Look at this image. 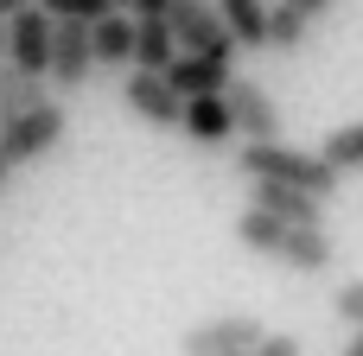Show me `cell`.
Segmentation results:
<instances>
[{
	"mask_svg": "<svg viewBox=\"0 0 363 356\" xmlns=\"http://www.w3.org/2000/svg\"><path fill=\"white\" fill-rule=\"evenodd\" d=\"M115 6H134V0H115Z\"/></svg>",
	"mask_w": 363,
	"mask_h": 356,
	"instance_id": "cell-29",
	"label": "cell"
},
{
	"mask_svg": "<svg viewBox=\"0 0 363 356\" xmlns=\"http://www.w3.org/2000/svg\"><path fill=\"white\" fill-rule=\"evenodd\" d=\"M249 204H268L287 223H325V197H313L300 185H281V178H249Z\"/></svg>",
	"mask_w": 363,
	"mask_h": 356,
	"instance_id": "cell-12",
	"label": "cell"
},
{
	"mask_svg": "<svg viewBox=\"0 0 363 356\" xmlns=\"http://www.w3.org/2000/svg\"><path fill=\"white\" fill-rule=\"evenodd\" d=\"M134 45H140V19H128V6H115V13H102L96 19V57H102V70H134Z\"/></svg>",
	"mask_w": 363,
	"mask_h": 356,
	"instance_id": "cell-13",
	"label": "cell"
},
{
	"mask_svg": "<svg viewBox=\"0 0 363 356\" xmlns=\"http://www.w3.org/2000/svg\"><path fill=\"white\" fill-rule=\"evenodd\" d=\"M223 96H230V115H236V134H242V140H281V102H274L262 83L236 76Z\"/></svg>",
	"mask_w": 363,
	"mask_h": 356,
	"instance_id": "cell-8",
	"label": "cell"
},
{
	"mask_svg": "<svg viewBox=\"0 0 363 356\" xmlns=\"http://www.w3.org/2000/svg\"><path fill=\"white\" fill-rule=\"evenodd\" d=\"M134 19H140L134 64H140V70H172V57L185 51V45H179V32H172V19H166V13H134Z\"/></svg>",
	"mask_w": 363,
	"mask_h": 356,
	"instance_id": "cell-14",
	"label": "cell"
},
{
	"mask_svg": "<svg viewBox=\"0 0 363 356\" xmlns=\"http://www.w3.org/2000/svg\"><path fill=\"white\" fill-rule=\"evenodd\" d=\"M274 261H281V268H294V274H325V268L338 261V248H332L325 223H294Z\"/></svg>",
	"mask_w": 363,
	"mask_h": 356,
	"instance_id": "cell-10",
	"label": "cell"
},
{
	"mask_svg": "<svg viewBox=\"0 0 363 356\" xmlns=\"http://www.w3.org/2000/svg\"><path fill=\"white\" fill-rule=\"evenodd\" d=\"M332 312H338L351 331H363V280H345V287L332 293Z\"/></svg>",
	"mask_w": 363,
	"mask_h": 356,
	"instance_id": "cell-21",
	"label": "cell"
},
{
	"mask_svg": "<svg viewBox=\"0 0 363 356\" xmlns=\"http://www.w3.org/2000/svg\"><path fill=\"white\" fill-rule=\"evenodd\" d=\"M45 83H51V76H32V70H0V134H6L26 108H38V102H45Z\"/></svg>",
	"mask_w": 363,
	"mask_h": 356,
	"instance_id": "cell-16",
	"label": "cell"
},
{
	"mask_svg": "<svg viewBox=\"0 0 363 356\" xmlns=\"http://www.w3.org/2000/svg\"><path fill=\"white\" fill-rule=\"evenodd\" d=\"M217 6H223V19H230L236 45H268V13H274V0H217Z\"/></svg>",
	"mask_w": 363,
	"mask_h": 356,
	"instance_id": "cell-17",
	"label": "cell"
},
{
	"mask_svg": "<svg viewBox=\"0 0 363 356\" xmlns=\"http://www.w3.org/2000/svg\"><path fill=\"white\" fill-rule=\"evenodd\" d=\"M306 38H313V19L294 0H274V13H268V51H300Z\"/></svg>",
	"mask_w": 363,
	"mask_h": 356,
	"instance_id": "cell-18",
	"label": "cell"
},
{
	"mask_svg": "<svg viewBox=\"0 0 363 356\" xmlns=\"http://www.w3.org/2000/svg\"><path fill=\"white\" fill-rule=\"evenodd\" d=\"M121 102H128V115L134 121H147V127H185V96H179V83L166 76V70H128V83H121Z\"/></svg>",
	"mask_w": 363,
	"mask_h": 356,
	"instance_id": "cell-4",
	"label": "cell"
},
{
	"mask_svg": "<svg viewBox=\"0 0 363 356\" xmlns=\"http://www.w3.org/2000/svg\"><path fill=\"white\" fill-rule=\"evenodd\" d=\"M51 57H57V19L38 6H26L13 19V70H32V76H51Z\"/></svg>",
	"mask_w": 363,
	"mask_h": 356,
	"instance_id": "cell-7",
	"label": "cell"
},
{
	"mask_svg": "<svg viewBox=\"0 0 363 356\" xmlns=\"http://www.w3.org/2000/svg\"><path fill=\"white\" fill-rule=\"evenodd\" d=\"M255 356H300V338H287V331H268Z\"/></svg>",
	"mask_w": 363,
	"mask_h": 356,
	"instance_id": "cell-22",
	"label": "cell"
},
{
	"mask_svg": "<svg viewBox=\"0 0 363 356\" xmlns=\"http://www.w3.org/2000/svg\"><path fill=\"white\" fill-rule=\"evenodd\" d=\"M262 338H268V325H262L255 312H223V318L191 325V331L179 338V350L185 356H255Z\"/></svg>",
	"mask_w": 363,
	"mask_h": 356,
	"instance_id": "cell-3",
	"label": "cell"
},
{
	"mask_svg": "<svg viewBox=\"0 0 363 356\" xmlns=\"http://www.w3.org/2000/svg\"><path fill=\"white\" fill-rule=\"evenodd\" d=\"M45 13L51 19H102V13H115V0H45Z\"/></svg>",
	"mask_w": 363,
	"mask_h": 356,
	"instance_id": "cell-20",
	"label": "cell"
},
{
	"mask_svg": "<svg viewBox=\"0 0 363 356\" xmlns=\"http://www.w3.org/2000/svg\"><path fill=\"white\" fill-rule=\"evenodd\" d=\"M134 13H172V0H134Z\"/></svg>",
	"mask_w": 363,
	"mask_h": 356,
	"instance_id": "cell-26",
	"label": "cell"
},
{
	"mask_svg": "<svg viewBox=\"0 0 363 356\" xmlns=\"http://www.w3.org/2000/svg\"><path fill=\"white\" fill-rule=\"evenodd\" d=\"M102 70V57H96V25L89 19H57V57H51V83L64 89V96H77L89 76Z\"/></svg>",
	"mask_w": 363,
	"mask_h": 356,
	"instance_id": "cell-6",
	"label": "cell"
},
{
	"mask_svg": "<svg viewBox=\"0 0 363 356\" xmlns=\"http://www.w3.org/2000/svg\"><path fill=\"white\" fill-rule=\"evenodd\" d=\"M166 76L179 83L185 102H191V96H217V89L236 83V57H217V51H179Z\"/></svg>",
	"mask_w": 363,
	"mask_h": 356,
	"instance_id": "cell-9",
	"label": "cell"
},
{
	"mask_svg": "<svg viewBox=\"0 0 363 356\" xmlns=\"http://www.w3.org/2000/svg\"><path fill=\"white\" fill-rule=\"evenodd\" d=\"M236 172L242 178H281V185H300V191H313V197H338V185H345V172L313 147H287V140H242V153H236Z\"/></svg>",
	"mask_w": 363,
	"mask_h": 356,
	"instance_id": "cell-1",
	"label": "cell"
},
{
	"mask_svg": "<svg viewBox=\"0 0 363 356\" xmlns=\"http://www.w3.org/2000/svg\"><path fill=\"white\" fill-rule=\"evenodd\" d=\"M172 32H179V45L185 51H217V57H236V32H230V19H223V6L217 0H172Z\"/></svg>",
	"mask_w": 363,
	"mask_h": 356,
	"instance_id": "cell-5",
	"label": "cell"
},
{
	"mask_svg": "<svg viewBox=\"0 0 363 356\" xmlns=\"http://www.w3.org/2000/svg\"><path fill=\"white\" fill-rule=\"evenodd\" d=\"M319 153H325L338 172H363V121H345V127H332V134L319 140Z\"/></svg>",
	"mask_w": 363,
	"mask_h": 356,
	"instance_id": "cell-19",
	"label": "cell"
},
{
	"mask_svg": "<svg viewBox=\"0 0 363 356\" xmlns=\"http://www.w3.org/2000/svg\"><path fill=\"white\" fill-rule=\"evenodd\" d=\"M0 70H13V19H0Z\"/></svg>",
	"mask_w": 363,
	"mask_h": 356,
	"instance_id": "cell-23",
	"label": "cell"
},
{
	"mask_svg": "<svg viewBox=\"0 0 363 356\" xmlns=\"http://www.w3.org/2000/svg\"><path fill=\"white\" fill-rule=\"evenodd\" d=\"M294 6H300V13H306V19H325V13H332V6H338V0H294Z\"/></svg>",
	"mask_w": 363,
	"mask_h": 356,
	"instance_id": "cell-24",
	"label": "cell"
},
{
	"mask_svg": "<svg viewBox=\"0 0 363 356\" xmlns=\"http://www.w3.org/2000/svg\"><path fill=\"white\" fill-rule=\"evenodd\" d=\"M179 134H191L198 147H223V140H236V115H230V96L217 89V96H191L185 102V127Z\"/></svg>",
	"mask_w": 363,
	"mask_h": 356,
	"instance_id": "cell-11",
	"label": "cell"
},
{
	"mask_svg": "<svg viewBox=\"0 0 363 356\" xmlns=\"http://www.w3.org/2000/svg\"><path fill=\"white\" fill-rule=\"evenodd\" d=\"M6 172H13V153H6V140H0V185H6Z\"/></svg>",
	"mask_w": 363,
	"mask_h": 356,
	"instance_id": "cell-28",
	"label": "cell"
},
{
	"mask_svg": "<svg viewBox=\"0 0 363 356\" xmlns=\"http://www.w3.org/2000/svg\"><path fill=\"white\" fill-rule=\"evenodd\" d=\"M338 356H363V331H351V344H345Z\"/></svg>",
	"mask_w": 363,
	"mask_h": 356,
	"instance_id": "cell-27",
	"label": "cell"
},
{
	"mask_svg": "<svg viewBox=\"0 0 363 356\" xmlns=\"http://www.w3.org/2000/svg\"><path fill=\"white\" fill-rule=\"evenodd\" d=\"M287 229H294V223H287L281 210H268V204H249V210L236 217V242H242V248H255V255H268V261L281 255Z\"/></svg>",
	"mask_w": 363,
	"mask_h": 356,
	"instance_id": "cell-15",
	"label": "cell"
},
{
	"mask_svg": "<svg viewBox=\"0 0 363 356\" xmlns=\"http://www.w3.org/2000/svg\"><path fill=\"white\" fill-rule=\"evenodd\" d=\"M26 6H38V0H0V19H19Z\"/></svg>",
	"mask_w": 363,
	"mask_h": 356,
	"instance_id": "cell-25",
	"label": "cell"
},
{
	"mask_svg": "<svg viewBox=\"0 0 363 356\" xmlns=\"http://www.w3.org/2000/svg\"><path fill=\"white\" fill-rule=\"evenodd\" d=\"M64 134H70V102L45 96V102H38V108H26L0 140H6V153H13V166H38L45 153H57V147H64Z\"/></svg>",
	"mask_w": 363,
	"mask_h": 356,
	"instance_id": "cell-2",
	"label": "cell"
}]
</instances>
